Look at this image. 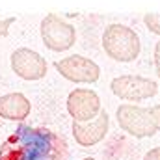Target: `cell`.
I'll return each mask as SVG.
<instances>
[{
  "label": "cell",
  "mask_w": 160,
  "mask_h": 160,
  "mask_svg": "<svg viewBox=\"0 0 160 160\" xmlns=\"http://www.w3.org/2000/svg\"><path fill=\"white\" fill-rule=\"evenodd\" d=\"M0 160H69V145L48 128L19 125L2 143Z\"/></svg>",
  "instance_id": "obj_1"
},
{
  "label": "cell",
  "mask_w": 160,
  "mask_h": 160,
  "mask_svg": "<svg viewBox=\"0 0 160 160\" xmlns=\"http://www.w3.org/2000/svg\"><path fill=\"white\" fill-rule=\"evenodd\" d=\"M116 116L119 127L134 138H151L160 130V104L151 108L121 104Z\"/></svg>",
  "instance_id": "obj_2"
},
{
  "label": "cell",
  "mask_w": 160,
  "mask_h": 160,
  "mask_svg": "<svg viewBox=\"0 0 160 160\" xmlns=\"http://www.w3.org/2000/svg\"><path fill=\"white\" fill-rule=\"evenodd\" d=\"M102 47L116 62H132L140 54V38L134 30L123 24H110L104 30Z\"/></svg>",
  "instance_id": "obj_3"
},
{
  "label": "cell",
  "mask_w": 160,
  "mask_h": 160,
  "mask_svg": "<svg viewBox=\"0 0 160 160\" xmlns=\"http://www.w3.org/2000/svg\"><path fill=\"white\" fill-rule=\"evenodd\" d=\"M41 38L45 47H48L54 52H62L75 45L77 30L58 15H47L41 22Z\"/></svg>",
  "instance_id": "obj_4"
},
{
  "label": "cell",
  "mask_w": 160,
  "mask_h": 160,
  "mask_svg": "<svg viewBox=\"0 0 160 160\" xmlns=\"http://www.w3.org/2000/svg\"><path fill=\"white\" fill-rule=\"evenodd\" d=\"M112 91L125 101H145L158 93V84L143 77L136 75H123L112 80Z\"/></svg>",
  "instance_id": "obj_5"
},
{
  "label": "cell",
  "mask_w": 160,
  "mask_h": 160,
  "mask_svg": "<svg viewBox=\"0 0 160 160\" xmlns=\"http://www.w3.org/2000/svg\"><path fill=\"white\" fill-rule=\"evenodd\" d=\"M58 69V73L63 78L71 80V82H84V84H91L97 82L101 69L95 62H91L89 58L84 56H69L62 62H56L54 65Z\"/></svg>",
  "instance_id": "obj_6"
},
{
  "label": "cell",
  "mask_w": 160,
  "mask_h": 160,
  "mask_svg": "<svg viewBox=\"0 0 160 160\" xmlns=\"http://www.w3.org/2000/svg\"><path fill=\"white\" fill-rule=\"evenodd\" d=\"M13 71L24 80H41L47 75V60L30 48H19L11 54Z\"/></svg>",
  "instance_id": "obj_7"
},
{
  "label": "cell",
  "mask_w": 160,
  "mask_h": 160,
  "mask_svg": "<svg viewBox=\"0 0 160 160\" xmlns=\"http://www.w3.org/2000/svg\"><path fill=\"white\" fill-rule=\"evenodd\" d=\"M108 114L104 110H99V114L89 121H73V136L82 147H91L104 140L108 132Z\"/></svg>",
  "instance_id": "obj_8"
},
{
  "label": "cell",
  "mask_w": 160,
  "mask_h": 160,
  "mask_svg": "<svg viewBox=\"0 0 160 160\" xmlns=\"http://www.w3.org/2000/svg\"><path fill=\"white\" fill-rule=\"evenodd\" d=\"M101 110V99L91 89H75L67 97V112L75 121L93 119Z\"/></svg>",
  "instance_id": "obj_9"
},
{
  "label": "cell",
  "mask_w": 160,
  "mask_h": 160,
  "mask_svg": "<svg viewBox=\"0 0 160 160\" xmlns=\"http://www.w3.org/2000/svg\"><path fill=\"white\" fill-rule=\"evenodd\" d=\"M30 114V101L22 93H8L0 97V118L9 121H22Z\"/></svg>",
  "instance_id": "obj_10"
},
{
  "label": "cell",
  "mask_w": 160,
  "mask_h": 160,
  "mask_svg": "<svg viewBox=\"0 0 160 160\" xmlns=\"http://www.w3.org/2000/svg\"><path fill=\"white\" fill-rule=\"evenodd\" d=\"M143 22H145V26L151 32H155V34L160 36V13H147L143 17Z\"/></svg>",
  "instance_id": "obj_11"
},
{
  "label": "cell",
  "mask_w": 160,
  "mask_h": 160,
  "mask_svg": "<svg viewBox=\"0 0 160 160\" xmlns=\"http://www.w3.org/2000/svg\"><path fill=\"white\" fill-rule=\"evenodd\" d=\"M15 17H8V19H0V38H6L9 32V26L15 22Z\"/></svg>",
  "instance_id": "obj_12"
},
{
  "label": "cell",
  "mask_w": 160,
  "mask_h": 160,
  "mask_svg": "<svg viewBox=\"0 0 160 160\" xmlns=\"http://www.w3.org/2000/svg\"><path fill=\"white\" fill-rule=\"evenodd\" d=\"M143 160H160V147H155V149H151L145 157H143Z\"/></svg>",
  "instance_id": "obj_13"
},
{
  "label": "cell",
  "mask_w": 160,
  "mask_h": 160,
  "mask_svg": "<svg viewBox=\"0 0 160 160\" xmlns=\"http://www.w3.org/2000/svg\"><path fill=\"white\" fill-rule=\"evenodd\" d=\"M155 67H157V73H158V77H160V41L155 47Z\"/></svg>",
  "instance_id": "obj_14"
},
{
  "label": "cell",
  "mask_w": 160,
  "mask_h": 160,
  "mask_svg": "<svg viewBox=\"0 0 160 160\" xmlns=\"http://www.w3.org/2000/svg\"><path fill=\"white\" fill-rule=\"evenodd\" d=\"M84 160H95V158H91V157H88V158H84Z\"/></svg>",
  "instance_id": "obj_15"
}]
</instances>
